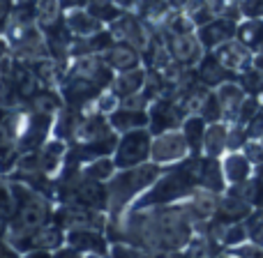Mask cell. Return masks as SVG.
I'll return each instance as SVG.
<instances>
[{
    "mask_svg": "<svg viewBox=\"0 0 263 258\" xmlns=\"http://www.w3.org/2000/svg\"><path fill=\"white\" fill-rule=\"evenodd\" d=\"M67 242L79 256H109V235L100 228H74L67 231Z\"/></svg>",
    "mask_w": 263,
    "mask_h": 258,
    "instance_id": "obj_16",
    "label": "cell"
},
{
    "mask_svg": "<svg viewBox=\"0 0 263 258\" xmlns=\"http://www.w3.org/2000/svg\"><path fill=\"white\" fill-rule=\"evenodd\" d=\"M185 118H187L185 109H182L180 102L173 100V97L162 95L150 102V106H148V129L153 131V134L168 131V129H180Z\"/></svg>",
    "mask_w": 263,
    "mask_h": 258,
    "instance_id": "obj_12",
    "label": "cell"
},
{
    "mask_svg": "<svg viewBox=\"0 0 263 258\" xmlns=\"http://www.w3.org/2000/svg\"><path fill=\"white\" fill-rule=\"evenodd\" d=\"M227 138H229V123H224V120L208 123L205 138H203V154L222 159L227 154Z\"/></svg>",
    "mask_w": 263,
    "mask_h": 258,
    "instance_id": "obj_30",
    "label": "cell"
},
{
    "mask_svg": "<svg viewBox=\"0 0 263 258\" xmlns=\"http://www.w3.org/2000/svg\"><path fill=\"white\" fill-rule=\"evenodd\" d=\"M252 210L254 208H252L247 201L238 199V196L229 194V191H222L215 219H224V222H245L247 214H250Z\"/></svg>",
    "mask_w": 263,
    "mask_h": 258,
    "instance_id": "obj_29",
    "label": "cell"
},
{
    "mask_svg": "<svg viewBox=\"0 0 263 258\" xmlns=\"http://www.w3.org/2000/svg\"><path fill=\"white\" fill-rule=\"evenodd\" d=\"M14 210V194H12V182L5 173H0V212L9 217Z\"/></svg>",
    "mask_w": 263,
    "mask_h": 258,
    "instance_id": "obj_39",
    "label": "cell"
},
{
    "mask_svg": "<svg viewBox=\"0 0 263 258\" xmlns=\"http://www.w3.org/2000/svg\"><path fill=\"white\" fill-rule=\"evenodd\" d=\"M240 14L245 18L263 16V0H240Z\"/></svg>",
    "mask_w": 263,
    "mask_h": 258,
    "instance_id": "obj_41",
    "label": "cell"
},
{
    "mask_svg": "<svg viewBox=\"0 0 263 258\" xmlns=\"http://www.w3.org/2000/svg\"><path fill=\"white\" fill-rule=\"evenodd\" d=\"M9 111H12V109H5V106H0V120H3V118H5V115H7V113H9Z\"/></svg>",
    "mask_w": 263,
    "mask_h": 258,
    "instance_id": "obj_51",
    "label": "cell"
},
{
    "mask_svg": "<svg viewBox=\"0 0 263 258\" xmlns=\"http://www.w3.org/2000/svg\"><path fill=\"white\" fill-rule=\"evenodd\" d=\"M53 123H55V115L23 111L21 134H18V141H16L18 157L26 154V152H35V150H40L42 145L53 136Z\"/></svg>",
    "mask_w": 263,
    "mask_h": 258,
    "instance_id": "obj_8",
    "label": "cell"
},
{
    "mask_svg": "<svg viewBox=\"0 0 263 258\" xmlns=\"http://www.w3.org/2000/svg\"><path fill=\"white\" fill-rule=\"evenodd\" d=\"M116 3H118L123 9H134L136 7V0H116Z\"/></svg>",
    "mask_w": 263,
    "mask_h": 258,
    "instance_id": "obj_49",
    "label": "cell"
},
{
    "mask_svg": "<svg viewBox=\"0 0 263 258\" xmlns=\"http://www.w3.org/2000/svg\"><path fill=\"white\" fill-rule=\"evenodd\" d=\"M261 143H263V138H261Z\"/></svg>",
    "mask_w": 263,
    "mask_h": 258,
    "instance_id": "obj_52",
    "label": "cell"
},
{
    "mask_svg": "<svg viewBox=\"0 0 263 258\" xmlns=\"http://www.w3.org/2000/svg\"><path fill=\"white\" fill-rule=\"evenodd\" d=\"M65 240H67V231L55 219H51L35 228L30 235L18 240L14 249L18 251V256H53L65 245Z\"/></svg>",
    "mask_w": 263,
    "mask_h": 258,
    "instance_id": "obj_6",
    "label": "cell"
},
{
    "mask_svg": "<svg viewBox=\"0 0 263 258\" xmlns=\"http://www.w3.org/2000/svg\"><path fill=\"white\" fill-rule=\"evenodd\" d=\"M30 154L42 171H46L49 175L55 177L60 173V168H63L65 154H67V141L58 138V136H51L40 150H35V152H30Z\"/></svg>",
    "mask_w": 263,
    "mask_h": 258,
    "instance_id": "obj_21",
    "label": "cell"
},
{
    "mask_svg": "<svg viewBox=\"0 0 263 258\" xmlns=\"http://www.w3.org/2000/svg\"><path fill=\"white\" fill-rule=\"evenodd\" d=\"M55 203H79L106 212V182L92 180L81 171L55 177Z\"/></svg>",
    "mask_w": 263,
    "mask_h": 258,
    "instance_id": "obj_4",
    "label": "cell"
},
{
    "mask_svg": "<svg viewBox=\"0 0 263 258\" xmlns=\"http://www.w3.org/2000/svg\"><path fill=\"white\" fill-rule=\"evenodd\" d=\"M190 145H187L185 136L180 129H168L153 134V150H150V159L162 166H171V164L182 162L190 157Z\"/></svg>",
    "mask_w": 263,
    "mask_h": 258,
    "instance_id": "obj_11",
    "label": "cell"
},
{
    "mask_svg": "<svg viewBox=\"0 0 263 258\" xmlns=\"http://www.w3.org/2000/svg\"><path fill=\"white\" fill-rule=\"evenodd\" d=\"M250 141L247 136V127L240 123H229V138H227V152L233 150H242V145Z\"/></svg>",
    "mask_w": 263,
    "mask_h": 258,
    "instance_id": "obj_38",
    "label": "cell"
},
{
    "mask_svg": "<svg viewBox=\"0 0 263 258\" xmlns=\"http://www.w3.org/2000/svg\"><path fill=\"white\" fill-rule=\"evenodd\" d=\"M65 106V100L60 95L58 88L42 86L32 97H28L23 111H32V113H46V115H58Z\"/></svg>",
    "mask_w": 263,
    "mask_h": 258,
    "instance_id": "obj_23",
    "label": "cell"
},
{
    "mask_svg": "<svg viewBox=\"0 0 263 258\" xmlns=\"http://www.w3.org/2000/svg\"><path fill=\"white\" fill-rule=\"evenodd\" d=\"M236 37L252 51H256L263 44V18H245L238 23Z\"/></svg>",
    "mask_w": 263,
    "mask_h": 258,
    "instance_id": "obj_33",
    "label": "cell"
},
{
    "mask_svg": "<svg viewBox=\"0 0 263 258\" xmlns=\"http://www.w3.org/2000/svg\"><path fill=\"white\" fill-rule=\"evenodd\" d=\"M215 55L236 74L245 72L247 67L254 65V51H252L250 46L242 44L238 37H233V39L224 42L222 46H217V49H215Z\"/></svg>",
    "mask_w": 263,
    "mask_h": 258,
    "instance_id": "obj_20",
    "label": "cell"
},
{
    "mask_svg": "<svg viewBox=\"0 0 263 258\" xmlns=\"http://www.w3.org/2000/svg\"><path fill=\"white\" fill-rule=\"evenodd\" d=\"M242 152H245V157L250 159L252 164H261L263 162V143L261 138H250L245 145H242Z\"/></svg>",
    "mask_w": 263,
    "mask_h": 258,
    "instance_id": "obj_40",
    "label": "cell"
},
{
    "mask_svg": "<svg viewBox=\"0 0 263 258\" xmlns=\"http://www.w3.org/2000/svg\"><path fill=\"white\" fill-rule=\"evenodd\" d=\"M222 168H224V177H227V185H238V182L247 180L254 171V164L245 157L242 150H233L227 152L222 157Z\"/></svg>",
    "mask_w": 263,
    "mask_h": 258,
    "instance_id": "obj_26",
    "label": "cell"
},
{
    "mask_svg": "<svg viewBox=\"0 0 263 258\" xmlns=\"http://www.w3.org/2000/svg\"><path fill=\"white\" fill-rule=\"evenodd\" d=\"M106 28L111 30L114 39L127 42V44L136 46L141 53L145 51V46L150 44V39H153V35H155V28L150 26L148 21H143L134 9H125V12L120 14L116 21H111Z\"/></svg>",
    "mask_w": 263,
    "mask_h": 258,
    "instance_id": "obj_9",
    "label": "cell"
},
{
    "mask_svg": "<svg viewBox=\"0 0 263 258\" xmlns=\"http://www.w3.org/2000/svg\"><path fill=\"white\" fill-rule=\"evenodd\" d=\"M194 72H196V78H199L201 83H205L208 88H213V90H215V88H219L222 83L236 81V78H238V74L231 72V69H229L227 65H224L222 60L215 55V51H205L203 58L196 63Z\"/></svg>",
    "mask_w": 263,
    "mask_h": 258,
    "instance_id": "obj_17",
    "label": "cell"
},
{
    "mask_svg": "<svg viewBox=\"0 0 263 258\" xmlns=\"http://www.w3.org/2000/svg\"><path fill=\"white\" fill-rule=\"evenodd\" d=\"M79 171H81L83 175L92 177V180L106 182L116 171H118V166H116V162H114V157H111V154H104V157H97V159H92V162L83 164Z\"/></svg>",
    "mask_w": 263,
    "mask_h": 258,
    "instance_id": "obj_34",
    "label": "cell"
},
{
    "mask_svg": "<svg viewBox=\"0 0 263 258\" xmlns=\"http://www.w3.org/2000/svg\"><path fill=\"white\" fill-rule=\"evenodd\" d=\"M261 18H263V16H261Z\"/></svg>",
    "mask_w": 263,
    "mask_h": 258,
    "instance_id": "obj_53",
    "label": "cell"
},
{
    "mask_svg": "<svg viewBox=\"0 0 263 258\" xmlns=\"http://www.w3.org/2000/svg\"><path fill=\"white\" fill-rule=\"evenodd\" d=\"M194 231V219L185 203L129 210L120 224L106 226L109 240H127L143 249L145 256L182 254Z\"/></svg>",
    "mask_w": 263,
    "mask_h": 258,
    "instance_id": "obj_1",
    "label": "cell"
},
{
    "mask_svg": "<svg viewBox=\"0 0 263 258\" xmlns=\"http://www.w3.org/2000/svg\"><path fill=\"white\" fill-rule=\"evenodd\" d=\"M7 231H9V217L5 212H0V242L7 240Z\"/></svg>",
    "mask_w": 263,
    "mask_h": 258,
    "instance_id": "obj_45",
    "label": "cell"
},
{
    "mask_svg": "<svg viewBox=\"0 0 263 258\" xmlns=\"http://www.w3.org/2000/svg\"><path fill=\"white\" fill-rule=\"evenodd\" d=\"M238 23H240L238 16H215V18H210V21L201 23V26L196 28V35H199L205 51H215L217 46H222L224 42L236 37Z\"/></svg>",
    "mask_w": 263,
    "mask_h": 258,
    "instance_id": "obj_15",
    "label": "cell"
},
{
    "mask_svg": "<svg viewBox=\"0 0 263 258\" xmlns=\"http://www.w3.org/2000/svg\"><path fill=\"white\" fill-rule=\"evenodd\" d=\"M254 67H259L263 69V44L259 46V49L254 51Z\"/></svg>",
    "mask_w": 263,
    "mask_h": 258,
    "instance_id": "obj_48",
    "label": "cell"
},
{
    "mask_svg": "<svg viewBox=\"0 0 263 258\" xmlns=\"http://www.w3.org/2000/svg\"><path fill=\"white\" fill-rule=\"evenodd\" d=\"M199 187H205L210 191L222 194L227 189V177H224V168H222V159L219 157H201V168H199Z\"/></svg>",
    "mask_w": 263,
    "mask_h": 258,
    "instance_id": "obj_25",
    "label": "cell"
},
{
    "mask_svg": "<svg viewBox=\"0 0 263 258\" xmlns=\"http://www.w3.org/2000/svg\"><path fill=\"white\" fill-rule=\"evenodd\" d=\"M12 53V46H9V39L5 35H0V60H5Z\"/></svg>",
    "mask_w": 263,
    "mask_h": 258,
    "instance_id": "obj_46",
    "label": "cell"
},
{
    "mask_svg": "<svg viewBox=\"0 0 263 258\" xmlns=\"http://www.w3.org/2000/svg\"><path fill=\"white\" fill-rule=\"evenodd\" d=\"M42 32H44L49 55H53L55 60H63V63H69V60H72L74 35H72V30L67 28V23H65V16L58 18L55 23H51V26H44L42 28Z\"/></svg>",
    "mask_w": 263,
    "mask_h": 258,
    "instance_id": "obj_18",
    "label": "cell"
},
{
    "mask_svg": "<svg viewBox=\"0 0 263 258\" xmlns=\"http://www.w3.org/2000/svg\"><path fill=\"white\" fill-rule=\"evenodd\" d=\"M134 12L139 14L143 21H148L150 26H159V23L168 16L171 7H168L166 0H136Z\"/></svg>",
    "mask_w": 263,
    "mask_h": 258,
    "instance_id": "obj_32",
    "label": "cell"
},
{
    "mask_svg": "<svg viewBox=\"0 0 263 258\" xmlns=\"http://www.w3.org/2000/svg\"><path fill=\"white\" fill-rule=\"evenodd\" d=\"M145 74H148L145 65L134 67V69H125V72H116L109 90L116 92L120 100L127 97V95H134V92H141L143 90V86H145Z\"/></svg>",
    "mask_w": 263,
    "mask_h": 258,
    "instance_id": "obj_24",
    "label": "cell"
},
{
    "mask_svg": "<svg viewBox=\"0 0 263 258\" xmlns=\"http://www.w3.org/2000/svg\"><path fill=\"white\" fill-rule=\"evenodd\" d=\"M86 9L97 18V21L104 23V26H109L111 21H116V18L125 12V9L120 7L116 0H90Z\"/></svg>",
    "mask_w": 263,
    "mask_h": 258,
    "instance_id": "obj_35",
    "label": "cell"
},
{
    "mask_svg": "<svg viewBox=\"0 0 263 258\" xmlns=\"http://www.w3.org/2000/svg\"><path fill=\"white\" fill-rule=\"evenodd\" d=\"M16 3L14 0H0V35H5L9 28V21H12V14Z\"/></svg>",
    "mask_w": 263,
    "mask_h": 258,
    "instance_id": "obj_42",
    "label": "cell"
},
{
    "mask_svg": "<svg viewBox=\"0 0 263 258\" xmlns=\"http://www.w3.org/2000/svg\"><path fill=\"white\" fill-rule=\"evenodd\" d=\"M164 166L155 164L153 159L139 166L118 168L114 175L106 180V214H109V224H120V219L127 214L136 199L162 175Z\"/></svg>",
    "mask_w": 263,
    "mask_h": 258,
    "instance_id": "obj_2",
    "label": "cell"
},
{
    "mask_svg": "<svg viewBox=\"0 0 263 258\" xmlns=\"http://www.w3.org/2000/svg\"><path fill=\"white\" fill-rule=\"evenodd\" d=\"M238 81H240V86L245 88L247 95H254V97H261L263 100V69L259 67H247L245 72L238 74Z\"/></svg>",
    "mask_w": 263,
    "mask_h": 258,
    "instance_id": "obj_36",
    "label": "cell"
},
{
    "mask_svg": "<svg viewBox=\"0 0 263 258\" xmlns=\"http://www.w3.org/2000/svg\"><path fill=\"white\" fill-rule=\"evenodd\" d=\"M245 127H247V136H250V138H263V109L245 125Z\"/></svg>",
    "mask_w": 263,
    "mask_h": 258,
    "instance_id": "obj_43",
    "label": "cell"
},
{
    "mask_svg": "<svg viewBox=\"0 0 263 258\" xmlns=\"http://www.w3.org/2000/svg\"><path fill=\"white\" fill-rule=\"evenodd\" d=\"M199 115L205 120V123H219V120H224V115H222V106H219L217 92H215V90H210V92H208L205 102L201 104V109H199Z\"/></svg>",
    "mask_w": 263,
    "mask_h": 258,
    "instance_id": "obj_37",
    "label": "cell"
},
{
    "mask_svg": "<svg viewBox=\"0 0 263 258\" xmlns=\"http://www.w3.org/2000/svg\"><path fill=\"white\" fill-rule=\"evenodd\" d=\"M53 219L65 231H74V228H100V231H106V226H109V214L104 210L88 208V205H79V203H55Z\"/></svg>",
    "mask_w": 263,
    "mask_h": 258,
    "instance_id": "obj_7",
    "label": "cell"
},
{
    "mask_svg": "<svg viewBox=\"0 0 263 258\" xmlns=\"http://www.w3.org/2000/svg\"><path fill=\"white\" fill-rule=\"evenodd\" d=\"M102 58L109 63V67L114 72H125V69H134L143 65V53H141L136 46L127 44L123 39H114L106 51L102 53Z\"/></svg>",
    "mask_w": 263,
    "mask_h": 258,
    "instance_id": "obj_19",
    "label": "cell"
},
{
    "mask_svg": "<svg viewBox=\"0 0 263 258\" xmlns=\"http://www.w3.org/2000/svg\"><path fill=\"white\" fill-rule=\"evenodd\" d=\"M150 150H153V131L148 127L132 129L125 134H118V143H116L111 157L118 168H129L150 162Z\"/></svg>",
    "mask_w": 263,
    "mask_h": 258,
    "instance_id": "obj_5",
    "label": "cell"
},
{
    "mask_svg": "<svg viewBox=\"0 0 263 258\" xmlns=\"http://www.w3.org/2000/svg\"><path fill=\"white\" fill-rule=\"evenodd\" d=\"M215 92H217L219 106H222L224 123H236L238 113H240V106L247 97V92H245V88L240 86V81H238V78L236 81H227L219 88H215Z\"/></svg>",
    "mask_w": 263,
    "mask_h": 258,
    "instance_id": "obj_22",
    "label": "cell"
},
{
    "mask_svg": "<svg viewBox=\"0 0 263 258\" xmlns=\"http://www.w3.org/2000/svg\"><path fill=\"white\" fill-rule=\"evenodd\" d=\"M67 72H72V74H77V76L86 78V81L95 83V86H100L102 90H109L111 81H114V76H116V72L109 67V63H106L100 53L72 58L69 60Z\"/></svg>",
    "mask_w": 263,
    "mask_h": 258,
    "instance_id": "obj_14",
    "label": "cell"
},
{
    "mask_svg": "<svg viewBox=\"0 0 263 258\" xmlns=\"http://www.w3.org/2000/svg\"><path fill=\"white\" fill-rule=\"evenodd\" d=\"M9 182H12V194H14V210L9 214L7 240L14 247L18 240L30 235L35 228H40L42 224L53 219L55 201L18 180H9Z\"/></svg>",
    "mask_w": 263,
    "mask_h": 258,
    "instance_id": "obj_3",
    "label": "cell"
},
{
    "mask_svg": "<svg viewBox=\"0 0 263 258\" xmlns=\"http://www.w3.org/2000/svg\"><path fill=\"white\" fill-rule=\"evenodd\" d=\"M205 129H208V123L201 118L199 113H190L180 125V131L185 136L187 145H190L192 154L203 152V138H205Z\"/></svg>",
    "mask_w": 263,
    "mask_h": 258,
    "instance_id": "obj_31",
    "label": "cell"
},
{
    "mask_svg": "<svg viewBox=\"0 0 263 258\" xmlns=\"http://www.w3.org/2000/svg\"><path fill=\"white\" fill-rule=\"evenodd\" d=\"M60 7L65 9V12H69V9H79V7H88V3L90 0H58Z\"/></svg>",
    "mask_w": 263,
    "mask_h": 258,
    "instance_id": "obj_44",
    "label": "cell"
},
{
    "mask_svg": "<svg viewBox=\"0 0 263 258\" xmlns=\"http://www.w3.org/2000/svg\"><path fill=\"white\" fill-rule=\"evenodd\" d=\"M14 3L16 5H37L40 0H14Z\"/></svg>",
    "mask_w": 263,
    "mask_h": 258,
    "instance_id": "obj_50",
    "label": "cell"
},
{
    "mask_svg": "<svg viewBox=\"0 0 263 258\" xmlns=\"http://www.w3.org/2000/svg\"><path fill=\"white\" fill-rule=\"evenodd\" d=\"M65 23H67V28L72 30L74 37H88V35H95V32H100L106 28L104 23L97 21L86 7L65 12Z\"/></svg>",
    "mask_w": 263,
    "mask_h": 258,
    "instance_id": "obj_27",
    "label": "cell"
},
{
    "mask_svg": "<svg viewBox=\"0 0 263 258\" xmlns=\"http://www.w3.org/2000/svg\"><path fill=\"white\" fill-rule=\"evenodd\" d=\"M109 123L114 131H118V134H125V131H132V129H143L148 127V111L118 106L116 111L109 113Z\"/></svg>",
    "mask_w": 263,
    "mask_h": 258,
    "instance_id": "obj_28",
    "label": "cell"
},
{
    "mask_svg": "<svg viewBox=\"0 0 263 258\" xmlns=\"http://www.w3.org/2000/svg\"><path fill=\"white\" fill-rule=\"evenodd\" d=\"M58 90L65 100V106H72V109H79V111H88L95 104L97 97L104 92L100 86H95V83L86 81V78L77 76L72 72H67L63 76Z\"/></svg>",
    "mask_w": 263,
    "mask_h": 258,
    "instance_id": "obj_13",
    "label": "cell"
},
{
    "mask_svg": "<svg viewBox=\"0 0 263 258\" xmlns=\"http://www.w3.org/2000/svg\"><path fill=\"white\" fill-rule=\"evenodd\" d=\"M155 30H157V28H155ZM157 32L162 35V39H164V44H166L168 53H171V58L176 60L178 65H182V67H196V63L203 58L205 49H203V44H201L196 30H192V32L157 30Z\"/></svg>",
    "mask_w": 263,
    "mask_h": 258,
    "instance_id": "obj_10",
    "label": "cell"
},
{
    "mask_svg": "<svg viewBox=\"0 0 263 258\" xmlns=\"http://www.w3.org/2000/svg\"><path fill=\"white\" fill-rule=\"evenodd\" d=\"M166 3H168V7L171 9H187L192 0H166Z\"/></svg>",
    "mask_w": 263,
    "mask_h": 258,
    "instance_id": "obj_47",
    "label": "cell"
}]
</instances>
